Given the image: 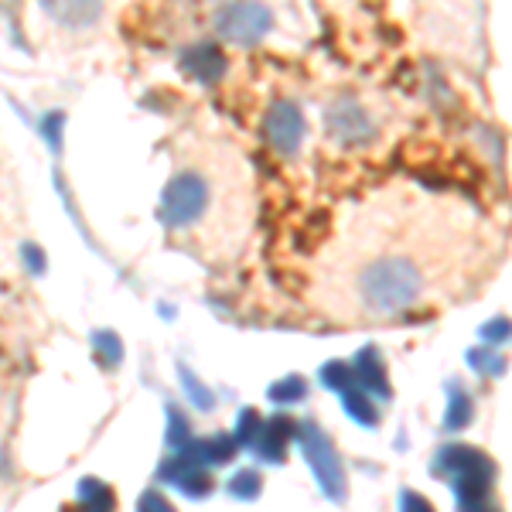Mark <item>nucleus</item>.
Here are the masks:
<instances>
[{
  "mask_svg": "<svg viewBox=\"0 0 512 512\" xmlns=\"http://www.w3.org/2000/svg\"><path fill=\"white\" fill-rule=\"evenodd\" d=\"M420 287H424V274L407 256H379L359 274V297L376 315L410 308L417 301Z\"/></svg>",
  "mask_w": 512,
  "mask_h": 512,
  "instance_id": "obj_1",
  "label": "nucleus"
},
{
  "mask_svg": "<svg viewBox=\"0 0 512 512\" xmlns=\"http://www.w3.org/2000/svg\"><path fill=\"white\" fill-rule=\"evenodd\" d=\"M431 472L434 478H444V482L451 485L454 495H458V506H468V502L489 499L499 468H495V461L489 454H482L478 448H468V444H444V448L434 454Z\"/></svg>",
  "mask_w": 512,
  "mask_h": 512,
  "instance_id": "obj_2",
  "label": "nucleus"
},
{
  "mask_svg": "<svg viewBox=\"0 0 512 512\" xmlns=\"http://www.w3.org/2000/svg\"><path fill=\"white\" fill-rule=\"evenodd\" d=\"M294 434H297V441H301L304 461H308V468H311V475H315V482L321 485V492H325L332 502H345L349 485H345V468H342V458H338V451H335V441L321 431L315 420L297 424Z\"/></svg>",
  "mask_w": 512,
  "mask_h": 512,
  "instance_id": "obj_3",
  "label": "nucleus"
},
{
  "mask_svg": "<svg viewBox=\"0 0 512 512\" xmlns=\"http://www.w3.org/2000/svg\"><path fill=\"white\" fill-rule=\"evenodd\" d=\"M205 205H209V185L205 178L192 175H175L164 188V198H161V222L168 229H185L202 216Z\"/></svg>",
  "mask_w": 512,
  "mask_h": 512,
  "instance_id": "obj_4",
  "label": "nucleus"
},
{
  "mask_svg": "<svg viewBox=\"0 0 512 512\" xmlns=\"http://www.w3.org/2000/svg\"><path fill=\"white\" fill-rule=\"evenodd\" d=\"M219 35L233 45H256L270 28H274V14L267 11L256 0H239V4L222 7L219 21H216Z\"/></svg>",
  "mask_w": 512,
  "mask_h": 512,
  "instance_id": "obj_5",
  "label": "nucleus"
},
{
  "mask_svg": "<svg viewBox=\"0 0 512 512\" xmlns=\"http://www.w3.org/2000/svg\"><path fill=\"white\" fill-rule=\"evenodd\" d=\"M158 478L161 482H171L178 492H185L188 499H205V495L216 489V478L209 475V468L198 465L188 451L171 454V461H164L158 468Z\"/></svg>",
  "mask_w": 512,
  "mask_h": 512,
  "instance_id": "obj_6",
  "label": "nucleus"
},
{
  "mask_svg": "<svg viewBox=\"0 0 512 512\" xmlns=\"http://www.w3.org/2000/svg\"><path fill=\"white\" fill-rule=\"evenodd\" d=\"M267 140L280 154H294L304 140V113L291 99H280L267 113Z\"/></svg>",
  "mask_w": 512,
  "mask_h": 512,
  "instance_id": "obj_7",
  "label": "nucleus"
},
{
  "mask_svg": "<svg viewBox=\"0 0 512 512\" xmlns=\"http://www.w3.org/2000/svg\"><path fill=\"white\" fill-rule=\"evenodd\" d=\"M328 130H332V137H338L342 144H362V140L376 137L373 120L366 117V110H362L355 99H338L332 110H328Z\"/></svg>",
  "mask_w": 512,
  "mask_h": 512,
  "instance_id": "obj_8",
  "label": "nucleus"
},
{
  "mask_svg": "<svg viewBox=\"0 0 512 512\" xmlns=\"http://www.w3.org/2000/svg\"><path fill=\"white\" fill-rule=\"evenodd\" d=\"M294 437V420L291 417H274V420H263L260 434L250 448L256 451V458L267 461V465H284L287 461V444Z\"/></svg>",
  "mask_w": 512,
  "mask_h": 512,
  "instance_id": "obj_9",
  "label": "nucleus"
},
{
  "mask_svg": "<svg viewBox=\"0 0 512 512\" xmlns=\"http://www.w3.org/2000/svg\"><path fill=\"white\" fill-rule=\"evenodd\" d=\"M45 14L65 28H93L103 18V0H41Z\"/></svg>",
  "mask_w": 512,
  "mask_h": 512,
  "instance_id": "obj_10",
  "label": "nucleus"
},
{
  "mask_svg": "<svg viewBox=\"0 0 512 512\" xmlns=\"http://www.w3.org/2000/svg\"><path fill=\"white\" fill-rule=\"evenodd\" d=\"M181 69L198 82H216L226 72V55H222L219 45L202 41V45H192L181 52Z\"/></svg>",
  "mask_w": 512,
  "mask_h": 512,
  "instance_id": "obj_11",
  "label": "nucleus"
},
{
  "mask_svg": "<svg viewBox=\"0 0 512 512\" xmlns=\"http://www.w3.org/2000/svg\"><path fill=\"white\" fill-rule=\"evenodd\" d=\"M352 376L369 396H379V400H390L393 396V386H390V379H386V366H383V359H379V352L373 349V345H366V349L355 355Z\"/></svg>",
  "mask_w": 512,
  "mask_h": 512,
  "instance_id": "obj_12",
  "label": "nucleus"
},
{
  "mask_svg": "<svg viewBox=\"0 0 512 512\" xmlns=\"http://www.w3.org/2000/svg\"><path fill=\"white\" fill-rule=\"evenodd\" d=\"M181 451L192 454L198 465L212 468V465H226V461H233L239 444L233 441V434H212V437H198V441L192 437Z\"/></svg>",
  "mask_w": 512,
  "mask_h": 512,
  "instance_id": "obj_13",
  "label": "nucleus"
},
{
  "mask_svg": "<svg viewBox=\"0 0 512 512\" xmlns=\"http://www.w3.org/2000/svg\"><path fill=\"white\" fill-rule=\"evenodd\" d=\"M76 512H117V495L99 478H82Z\"/></svg>",
  "mask_w": 512,
  "mask_h": 512,
  "instance_id": "obj_14",
  "label": "nucleus"
},
{
  "mask_svg": "<svg viewBox=\"0 0 512 512\" xmlns=\"http://www.w3.org/2000/svg\"><path fill=\"white\" fill-rule=\"evenodd\" d=\"M338 400H342L345 414H349V417L355 420V424H362V427H376V424H379V414H376L373 400H369V393L362 390L359 383L349 386V390L338 393Z\"/></svg>",
  "mask_w": 512,
  "mask_h": 512,
  "instance_id": "obj_15",
  "label": "nucleus"
},
{
  "mask_svg": "<svg viewBox=\"0 0 512 512\" xmlns=\"http://www.w3.org/2000/svg\"><path fill=\"white\" fill-rule=\"evenodd\" d=\"M472 420V396L461 390V383H448V410H444V427L461 431Z\"/></svg>",
  "mask_w": 512,
  "mask_h": 512,
  "instance_id": "obj_16",
  "label": "nucleus"
},
{
  "mask_svg": "<svg viewBox=\"0 0 512 512\" xmlns=\"http://www.w3.org/2000/svg\"><path fill=\"white\" fill-rule=\"evenodd\" d=\"M226 492L233 495V499H243V502H253L256 495L263 492V478L256 468H243V472H236L233 478H229Z\"/></svg>",
  "mask_w": 512,
  "mask_h": 512,
  "instance_id": "obj_17",
  "label": "nucleus"
},
{
  "mask_svg": "<svg viewBox=\"0 0 512 512\" xmlns=\"http://www.w3.org/2000/svg\"><path fill=\"white\" fill-rule=\"evenodd\" d=\"M178 379H181V386L188 390V400H192L202 414H209V410L216 407V396L209 393V386H205V383H198L195 373L188 366H178Z\"/></svg>",
  "mask_w": 512,
  "mask_h": 512,
  "instance_id": "obj_18",
  "label": "nucleus"
},
{
  "mask_svg": "<svg viewBox=\"0 0 512 512\" xmlns=\"http://www.w3.org/2000/svg\"><path fill=\"white\" fill-rule=\"evenodd\" d=\"M93 349L99 355V362H103L106 369H113V366H120L123 362V345H120V338L113 335V332H93Z\"/></svg>",
  "mask_w": 512,
  "mask_h": 512,
  "instance_id": "obj_19",
  "label": "nucleus"
},
{
  "mask_svg": "<svg viewBox=\"0 0 512 512\" xmlns=\"http://www.w3.org/2000/svg\"><path fill=\"white\" fill-rule=\"evenodd\" d=\"M188 441H192V427H188L185 414H181L175 403H168V448H171V454L185 448Z\"/></svg>",
  "mask_w": 512,
  "mask_h": 512,
  "instance_id": "obj_20",
  "label": "nucleus"
},
{
  "mask_svg": "<svg viewBox=\"0 0 512 512\" xmlns=\"http://www.w3.org/2000/svg\"><path fill=\"white\" fill-rule=\"evenodd\" d=\"M304 393H308V383H304V376H284L280 383L270 386V400L274 403H297L304 400Z\"/></svg>",
  "mask_w": 512,
  "mask_h": 512,
  "instance_id": "obj_21",
  "label": "nucleus"
},
{
  "mask_svg": "<svg viewBox=\"0 0 512 512\" xmlns=\"http://www.w3.org/2000/svg\"><path fill=\"white\" fill-rule=\"evenodd\" d=\"M321 383L328 386V390L342 393L349 390V386H355V376H352V366L349 362H328V366H321Z\"/></svg>",
  "mask_w": 512,
  "mask_h": 512,
  "instance_id": "obj_22",
  "label": "nucleus"
},
{
  "mask_svg": "<svg viewBox=\"0 0 512 512\" xmlns=\"http://www.w3.org/2000/svg\"><path fill=\"white\" fill-rule=\"evenodd\" d=\"M260 427H263V417L256 414L253 407H246L243 414H239V420H236L233 441L239 444V448H250V444L256 441V434H260Z\"/></svg>",
  "mask_w": 512,
  "mask_h": 512,
  "instance_id": "obj_23",
  "label": "nucleus"
},
{
  "mask_svg": "<svg viewBox=\"0 0 512 512\" xmlns=\"http://www.w3.org/2000/svg\"><path fill=\"white\" fill-rule=\"evenodd\" d=\"M468 362L478 369V373H489V376H499L502 373V359L489 349H472L468 352Z\"/></svg>",
  "mask_w": 512,
  "mask_h": 512,
  "instance_id": "obj_24",
  "label": "nucleus"
},
{
  "mask_svg": "<svg viewBox=\"0 0 512 512\" xmlns=\"http://www.w3.org/2000/svg\"><path fill=\"white\" fill-rule=\"evenodd\" d=\"M485 345H502L509 342V318H492L489 325H482V332H478Z\"/></svg>",
  "mask_w": 512,
  "mask_h": 512,
  "instance_id": "obj_25",
  "label": "nucleus"
},
{
  "mask_svg": "<svg viewBox=\"0 0 512 512\" xmlns=\"http://www.w3.org/2000/svg\"><path fill=\"white\" fill-rule=\"evenodd\" d=\"M137 512H178L175 506H171L168 499H164L161 492H154V489H147L144 495L137 499Z\"/></svg>",
  "mask_w": 512,
  "mask_h": 512,
  "instance_id": "obj_26",
  "label": "nucleus"
},
{
  "mask_svg": "<svg viewBox=\"0 0 512 512\" xmlns=\"http://www.w3.org/2000/svg\"><path fill=\"white\" fill-rule=\"evenodd\" d=\"M400 512H434V506H431V502H427L420 492L403 489V492H400Z\"/></svg>",
  "mask_w": 512,
  "mask_h": 512,
  "instance_id": "obj_27",
  "label": "nucleus"
},
{
  "mask_svg": "<svg viewBox=\"0 0 512 512\" xmlns=\"http://www.w3.org/2000/svg\"><path fill=\"white\" fill-rule=\"evenodd\" d=\"M62 113H52V117H48V123H41V130H45L48 134V140H52V147H59V134H55V130L62 127Z\"/></svg>",
  "mask_w": 512,
  "mask_h": 512,
  "instance_id": "obj_28",
  "label": "nucleus"
},
{
  "mask_svg": "<svg viewBox=\"0 0 512 512\" xmlns=\"http://www.w3.org/2000/svg\"><path fill=\"white\" fill-rule=\"evenodd\" d=\"M24 256H28V267L35 270V274H41V270H45V260H41L38 246H24Z\"/></svg>",
  "mask_w": 512,
  "mask_h": 512,
  "instance_id": "obj_29",
  "label": "nucleus"
},
{
  "mask_svg": "<svg viewBox=\"0 0 512 512\" xmlns=\"http://www.w3.org/2000/svg\"><path fill=\"white\" fill-rule=\"evenodd\" d=\"M458 512H499V509H495L489 499H482V502H468V506H458Z\"/></svg>",
  "mask_w": 512,
  "mask_h": 512,
  "instance_id": "obj_30",
  "label": "nucleus"
}]
</instances>
